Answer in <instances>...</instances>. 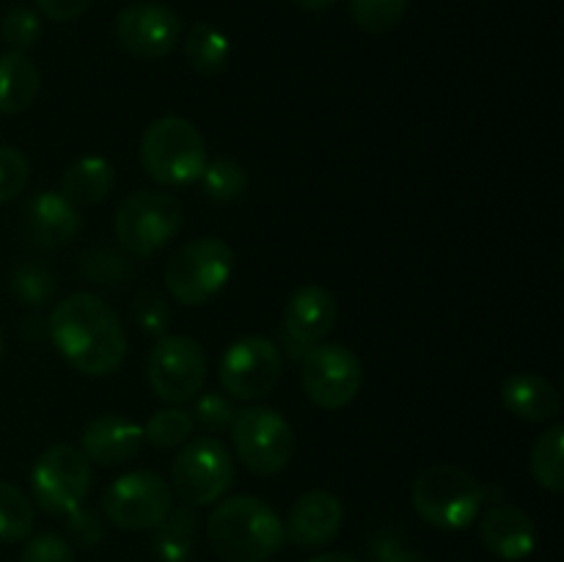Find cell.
Returning <instances> with one entry per match:
<instances>
[{"instance_id": "28", "label": "cell", "mask_w": 564, "mask_h": 562, "mask_svg": "<svg viewBox=\"0 0 564 562\" xmlns=\"http://www.w3.org/2000/svg\"><path fill=\"white\" fill-rule=\"evenodd\" d=\"M33 532V501L0 479V543H20Z\"/></svg>"}, {"instance_id": "18", "label": "cell", "mask_w": 564, "mask_h": 562, "mask_svg": "<svg viewBox=\"0 0 564 562\" xmlns=\"http://www.w3.org/2000/svg\"><path fill=\"white\" fill-rule=\"evenodd\" d=\"M479 538L485 549L499 560L521 562L538 549V523L521 507L499 501L479 518Z\"/></svg>"}, {"instance_id": "25", "label": "cell", "mask_w": 564, "mask_h": 562, "mask_svg": "<svg viewBox=\"0 0 564 562\" xmlns=\"http://www.w3.org/2000/svg\"><path fill=\"white\" fill-rule=\"evenodd\" d=\"M534 479L543 485L551 494H562L564 490V424H551L543 430L532 446V457H529Z\"/></svg>"}, {"instance_id": "41", "label": "cell", "mask_w": 564, "mask_h": 562, "mask_svg": "<svg viewBox=\"0 0 564 562\" xmlns=\"http://www.w3.org/2000/svg\"><path fill=\"white\" fill-rule=\"evenodd\" d=\"M292 3L301 6V9H306V11H325V9H330L336 0H292Z\"/></svg>"}, {"instance_id": "31", "label": "cell", "mask_w": 564, "mask_h": 562, "mask_svg": "<svg viewBox=\"0 0 564 562\" xmlns=\"http://www.w3.org/2000/svg\"><path fill=\"white\" fill-rule=\"evenodd\" d=\"M80 273L86 275L91 284L97 287H116L132 275V264L124 253L113 251V248H91L83 253Z\"/></svg>"}, {"instance_id": "22", "label": "cell", "mask_w": 564, "mask_h": 562, "mask_svg": "<svg viewBox=\"0 0 564 562\" xmlns=\"http://www.w3.org/2000/svg\"><path fill=\"white\" fill-rule=\"evenodd\" d=\"M39 88H42V72L36 61L14 50L0 53V114H25L36 102Z\"/></svg>"}, {"instance_id": "40", "label": "cell", "mask_w": 564, "mask_h": 562, "mask_svg": "<svg viewBox=\"0 0 564 562\" xmlns=\"http://www.w3.org/2000/svg\"><path fill=\"white\" fill-rule=\"evenodd\" d=\"M308 562H361V560L352 554H345V551H323V554L312 556Z\"/></svg>"}, {"instance_id": "23", "label": "cell", "mask_w": 564, "mask_h": 562, "mask_svg": "<svg viewBox=\"0 0 564 562\" xmlns=\"http://www.w3.org/2000/svg\"><path fill=\"white\" fill-rule=\"evenodd\" d=\"M198 507H171L169 516L154 527V554L160 562H187L196 551Z\"/></svg>"}, {"instance_id": "26", "label": "cell", "mask_w": 564, "mask_h": 562, "mask_svg": "<svg viewBox=\"0 0 564 562\" xmlns=\"http://www.w3.org/2000/svg\"><path fill=\"white\" fill-rule=\"evenodd\" d=\"M198 182H202V191L207 193V198H213L218 204H231L246 196L248 171L240 160L215 158L207 160Z\"/></svg>"}, {"instance_id": "13", "label": "cell", "mask_w": 564, "mask_h": 562, "mask_svg": "<svg viewBox=\"0 0 564 562\" xmlns=\"http://www.w3.org/2000/svg\"><path fill=\"white\" fill-rule=\"evenodd\" d=\"M281 347L268 336H240L226 347L218 364V380L231 400L251 402L268 397L281 380Z\"/></svg>"}, {"instance_id": "42", "label": "cell", "mask_w": 564, "mask_h": 562, "mask_svg": "<svg viewBox=\"0 0 564 562\" xmlns=\"http://www.w3.org/2000/svg\"><path fill=\"white\" fill-rule=\"evenodd\" d=\"M0 358H3V331H0Z\"/></svg>"}, {"instance_id": "37", "label": "cell", "mask_w": 564, "mask_h": 562, "mask_svg": "<svg viewBox=\"0 0 564 562\" xmlns=\"http://www.w3.org/2000/svg\"><path fill=\"white\" fill-rule=\"evenodd\" d=\"M66 532H69V545L91 549L105 538L102 518H99L97 510H88V507L80 505L66 516Z\"/></svg>"}, {"instance_id": "5", "label": "cell", "mask_w": 564, "mask_h": 562, "mask_svg": "<svg viewBox=\"0 0 564 562\" xmlns=\"http://www.w3.org/2000/svg\"><path fill=\"white\" fill-rule=\"evenodd\" d=\"M235 273V251L220 237H198L171 253L165 264L169 295L182 306H204L213 301Z\"/></svg>"}, {"instance_id": "17", "label": "cell", "mask_w": 564, "mask_h": 562, "mask_svg": "<svg viewBox=\"0 0 564 562\" xmlns=\"http://www.w3.org/2000/svg\"><path fill=\"white\" fill-rule=\"evenodd\" d=\"M345 523V505L330 490H306L292 505L290 518L284 523V534L290 543L301 549H323L334 543Z\"/></svg>"}, {"instance_id": "24", "label": "cell", "mask_w": 564, "mask_h": 562, "mask_svg": "<svg viewBox=\"0 0 564 562\" xmlns=\"http://www.w3.org/2000/svg\"><path fill=\"white\" fill-rule=\"evenodd\" d=\"M231 55V44L218 28L207 22H196L185 36V58L191 69L202 77H215L226 69Z\"/></svg>"}, {"instance_id": "15", "label": "cell", "mask_w": 564, "mask_h": 562, "mask_svg": "<svg viewBox=\"0 0 564 562\" xmlns=\"http://www.w3.org/2000/svg\"><path fill=\"white\" fill-rule=\"evenodd\" d=\"M339 320V303L323 284H306L292 292L284 309V342L295 353L325 342Z\"/></svg>"}, {"instance_id": "20", "label": "cell", "mask_w": 564, "mask_h": 562, "mask_svg": "<svg viewBox=\"0 0 564 562\" xmlns=\"http://www.w3.org/2000/svg\"><path fill=\"white\" fill-rule=\"evenodd\" d=\"M501 402L523 422H551L562 411V395L549 378L534 372H516L501 383Z\"/></svg>"}, {"instance_id": "1", "label": "cell", "mask_w": 564, "mask_h": 562, "mask_svg": "<svg viewBox=\"0 0 564 562\" xmlns=\"http://www.w3.org/2000/svg\"><path fill=\"white\" fill-rule=\"evenodd\" d=\"M47 336L77 372L105 378L127 358V334L119 314L97 292H75L53 306Z\"/></svg>"}, {"instance_id": "12", "label": "cell", "mask_w": 564, "mask_h": 562, "mask_svg": "<svg viewBox=\"0 0 564 562\" xmlns=\"http://www.w3.org/2000/svg\"><path fill=\"white\" fill-rule=\"evenodd\" d=\"M174 507V490L160 474L130 472L116 477L102 494V516L124 532L154 529Z\"/></svg>"}, {"instance_id": "29", "label": "cell", "mask_w": 564, "mask_h": 562, "mask_svg": "<svg viewBox=\"0 0 564 562\" xmlns=\"http://www.w3.org/2000/svg\"><path fill=\"white\" fill-rule=\"evenodd\" d=\"M193 428H196V422H193L191 411L180 406H169L149 417V422L143 424V439L158 446V450H174V446L191 441Z\"/></svg>"}, {"instance_id": "9", "label": "cell", "mask_w": 564, "mask_h": 562, "mask_svg": "<svg viewBox=\"0 0 564 562\" xmlns=\"http://www.w3.org/2000/svg\"><path fill=\"white\" fill-rule=\"evenodd\" d=\"M91 461L80 446L53 444L36 457L31 468L33 501L47 516H69L91 490Z\"/></svg>"}, {"instance_id": "19", "label": "cell", "mask_w": 564, "mask_h": 562, "mask_svg": "<svg viewBox=\"0 0 564 562\" xmlns=\"http://www.w3.org/2000/svg\"><path fill=\"white\" fill-rule=\"evenodd\" d=\"M143 424L121 417V413H102L86 424L80 435L83 455L102 468H116L130 463L143 450Z\"/></svg>"}, {"instance_id": "34", "label": "cell", "mask_w": 564, "mask_h": 562, "mask_svg": "<svg viewBox=\"0 0 564 562\" xmlns=\"http://www.w3.org/2000/svg\"><path fill=\"white\" fill-rule=\"evenodd\" d=\"M31 180V163L17 147H0V204H9L25 191Z\"/></svg>"}, {"instance_id": "8", "label": "cell", "mask_w": 564, "mask_h": 562, "mask_svg": "<svg viewBox=\"0 0 564 562\" xmlns=\"http://www.w3.org/2000/svg\"><path fill=\"white\" fill-rule=\"evenodd\" d=\"M229 430L237 457L259 477H273V474L284 472L295 457V430L275 408H240Z\"/></svg>"}, {"instance_id": "38", "label": "cell", "mask_w": 564, "mask_h": 562, "mask_svg": "<svg viewBox=\"0 0 564 562\" xmlns=\"http://www.w3.org/2000/svg\"><path fill=\"white\" fill-rule=\"evenodd\" d=\"M36 9L53 22H72L86 14L91 0H33Z\"/></svg>"}, {"instance_id": "30", "label": "cell", "mask_w": 564, "mask_h": 562, "mask_svg": "<svg viewBox=\"0 0 564 562\" xmlns=\"http://www.w3.org/2000/svg\"><path fill=\"white\" fill-rule=\"evenodd\" d=\"M408 3L411 0H350V14L361 31L380 36L400 25Z\"/></svg>"}, {"instance_id": "11", "label": "cell", "mask_w": 564, "mask_h": 562, "mask_svg": "<svg viewBox=\"0 0 564 562\" xmlns=\"http://www.w3.org/2000/svg\"><path fill=\"white\" fill-rule=\"evenodd\" d=\"M301 383L314 406L323 411H339L361 391V358L339 342H319L303 353Z\"/></svg>"}, {"instance_id": "4", "label": "cell", "mask_w": 564, "mask_h": 562, "mask_svg": "<svg viewBox=\"0 0 564 562\" xmlns=\"http://www.w3.org/2000/svg\"><path fill=\"white\" fill-rule=\"evenodd\" d=\"M411 499L422 521L457 532L477 521L485 505V488L471 472L455 463H433L413 479Z\"/></svg>"}, {"instance_id": "36", "label": "cell", "mask_w": 564, "mask_h": 562, "mask_svg": "<svg viewBox=\"0 0 564 562\" xmlns=\"http://www.w3.org/2000/svg\"><path fill=\"white\" fill-rule=\"evenodd\" d=\"M20 562H75V549L64 534L39 532L28 538Z\"/></svg>"}, {"instance_id": "16", "label": "cell", "mask_w": 564, "mask_h": 562, "mask_svg": "<svg viewBox=\"0 0 564 562\" xmlns=\"http://www.w3.org/2000/svg\"><path fill=\"white\" fill-rule=\"evenodd\" d=\"M83 218L75 204L66 202L58 191H42L28 198L22 209V237L31 248L55 251L80 235Z\"/></svg>"}, {"instance_id": "39", "label": "cell", "mask_w": 564, "mask_h": 562, "mask_svg": "<svg viewBox=\"0 0 564 562\" xmlns=\"http://www.w3.org/2000/svg\"><path fill=\"white\" fill-rule=\"evenodd\" d=\"M386 562H433V560H430V556H424L422 551L400 549V551H394V554H389V560Z\"/></svg>"}, {"instance_id": "27", "label": "cell", "mask_w": 564, "mask_h": 562, "mask_svg": "<svg viewBox=\"0 0 564 562\" xmlns=\"http://www.w3.org/2000/svg\"><path fill=\"white\" fill-rule=\"evenodd\" d=\"M55 290H58V281H55L53 270L39 262V259L20 262L11 273V292L17 295V301L31 309H42L53 303Z\"/></svg>"}, {"instance_id": "3", "label": "cell", "mask_w": 564, "mask_h": 562, "mask_svg": "<svg viewBox=\"0 0 564 562\" xmlns=\"http://www.w3.org/2000/svg\"><path fill=\"white\" fill-rule=\"evenodd\" d=\"M141 165L158 185L182 187L198 182L207 165V141L185 116H160L143 130Z\"/></svg>"}, {"instance_id": "21", "label": "cell", "mask_w": 564, "mask_h": 562, "mask_svg": "<svg viewBox=\"0 0 564 562\" xmlns=\"http://www.w3.org/2000/svg\"><path fill=\"white\" fill-rule=\"evenodd\" d=\"M116 185V169L110 160L99 158V154H86V158L75 160L69 169L61 174L58 193L69 204L80 207H94V204L105 202L113 193Z\"/></svg>"}, {"instance_id": "10", "label": "cell", "mask_w": 564, "mask_h": 562, "mask_svg": "<svg viewBox=\"0 0 564 562\" xmlns=\"http://www.w3.org/2000/svg\"><path fill=\"white\" fill-rule=\"evenodd\" d=\"M147 380L169 406L196 400L207 380V353L202 342L185 334H165L154 342L147 358Z\"/></svg>"}, {"instance_id": "33", "label": "cell", "mask_w": 564, "mask_h": 562, "mask_svg": "<svg viewBox=\"0 0 564 562\" xmlns=\"http://www.w3.org/2000/svg\"><path fill=\"white\" fill-rule=\"evenodd\" d=\"M132 317H135L138 328L149 336H165L171 323V306L158 290H143L135 295L132 303Z\"/></svg>"}, {"instance_id": "2", "label": "cell", "mask_w": 564, "mask_h": 562, "mask_svg": "<svg viewBox=\"0 0 564 562\" xmlns=\"http://www.w3.org/2000/svg\"><path fill=\"white\" fill-rule=\"evenodd\" d=\"M207 540L226 562H268L284 549L279 512L259 496H224L207 518Z\"/></svg>"}, {"instance_id": "14", "label": "cell", "mask_w": 564, "mask_h": 562, "mask_svg": "<svg viewBox=\"0 0 564 562\" xmlns=\"http://www.w3.org/2000/svg\"><path fill=\"white\" fill-rule=\"evenodd\" d=\"M121 47L141 61H160L180 44L182 20L174 9L154 0L124 6L113 22Z\"/></svg>"}, {"instance_id": "35", "label": "cell", "mask_w": 564, "mask_h": 562, "mask_svg": "<svg viewBox=\"0 0 564 562\" xmlns=\"http://www.w3.org/2000/svg\"><path fill=\"white\" fill-rule=\"evenodd\" d=\"M235 402L231 397L218 395V391H207L196 400V408H193V422L202 424L207 433H224V430L231 428L235 422Z\"/></svg>"}, {"instance_id": "32", "label": "cell", "mask_w": 564, "mask_h": 562, "mask_svg": "<svg viewBox=\"0 0 564 562\" xmlns=\"http://www.w3.org/2000/svg\"><path fill=\"white\" fill-rule=\"evenodd\" d=\"M0 33H3L6 44H9L14 53H25L42 36V20L33 9L28 6H14V9L6 11L3 22H0Z\"/></svg>"}, {"instance_id": "7", "label": "cell", "mask_w": 564, "mask_h": 562, "mask_svg": "<svg viewBox=\"0 0 564 562\" xmlns=\"http://www.w3.org/2000/svg\"><path fill=\"white\" fill-rule=\"evenodd\" d=\"M182 229V204L169 191H135L119 204L113 231L130 257H152Z\"/></svg>"}, {"instance_id": "6", "label": "cell", "mask_w": 564, "mask_h": 562, "mask_svg": "<svg viewBox=\"0 0 564 562\" xmlns=\"http://www.w3.org/2000/svg\"><path fill=\"white\" fill-rule=\"evenodd\" d=\"M237 477L231 450L220 439H193L176 452L171 463V490L182 505L207 507L224 499Z\"/></svg>"}]
</instances>
